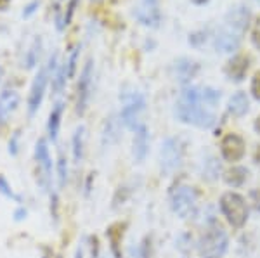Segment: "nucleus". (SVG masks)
Listing matches in <instances>:
<instances>
[{
  "label": "nucleus",
  "instance_id": "obj_13",
  "mask_svg": "<svg viewBox=\"0 0 260 258\" xmlns=\"http://www.w3.org/2000/svg\"><path fill=\"white\" fill-rule=\"evenodd\" d=\"M220 151L224 160L228 161H240L245 156V140L238 134H228L222 139Z\"/></svg>",
  "mask_w": 260,
  "mask_h": 258
},
{
  "label": "nucleus",
  "instance_id": "obj_40",
  "mask_svg": "<svg viewBox=\"0 0 260 258\" xmlns=\"http://www.w3.org/2000/svg\"><path fill=\"white\" fill-rule=\"evenodd\" d=\"M2 78H4V66L0 64V82H2Z\"/></svg>",
  "mask_w": 260,
  "mask_h": 258
},
{
  "label": "nucleus",
  "instance_id": "obj_7",
  "mask_svg": "<svg viewBox=\"0 0 260 258\" xmlns=\"http://www.w3.org/2000/svg\"><path fill=\"white\" fill-rule=\"evenodd\" d=\"M172 210L180 218H189L196 210V193L191 187L180 186L172 193Z\"/></svg>",
  "mask_w": 260,
  "mask_h": 258
},
{
  "label": "nucleus",
  "instance_id": "obj_41",
  "mask_svg": "<svg viewBox=\"0 0 260 258\" xmlns=\"http://www.w3.org/2000/svg\"><path fill=\"white\" fill-rule=\"evenodd\" d=\"M255 158H257V161H260V145H258L257 153H255Z\"/></svg>",
  "mask_w": 260,
  "mask_h": 258
},
{
  "label": "nucleus",
  "instance_id": "obj_11",
  "mask_svg": "<svg viewBox=\"0 0 260 258\" xmlns=\"http://www.w3.org/2000/svg\"><path fill=\"white\" fill-rule=\"evenodd\" d=\"M182 160V145L177 139H167L161 144V168L165 172H174Z\"/></svg>",
  "mask_w": 260,
  "mask_h": 258
},
{
  "label": "nucleus",
  "instance_id": "obj_36",
  "mask_svg": "<svg viewBox=\"0 0 260 258\" xmlns=\"http://www.w3.org/2000/svg\"><path fill=\"white\" fill-rule=\"evenodd\" d=\"M50 213H52L54 220H57V196H52V205H50Z\"/></svg>",
  "mask_w": 260,
  "mask_h": 258
},
{
  "label": "nucleus",
  "instance_id": "obj_10",
  "mask_svg": "<svg viewBox=\"0 0 260 258\" xmlns=\"http://www.w3.org/2000/svg\"><path fill=\"white\" fill-rule=\"evenodd\" d=\"M21 94L16 89H6L0 92V128L9 125L11 118L19 109Z\"/></svg>",
  "mask_w": 260,
  "mask_h": 258
},
{
  "label": "nucleus",
  "instance_id": "obj_12",
  "mask_svg": "<svg viewBox=\"0 0 260 258\" xmlns=\"http://www.w3.org/2000/svg\"><path fill=\"white\" fill-rule=\"evenodd\" d=\"M248 23H250V9L245 6L233 7V9L225 14V19H224V26L241 36H243V33L246 31V28H248Z\"/></svg>",
  "mask_w": 260,
  "mask_h": 258
},
{
  "label": "nucleus",
  "instance_id": "obj_18",
  "mask_svg": "<svg viewBox=\"0 0 260 258\" xmlns=\"http://www.w3.org/2000/svg\"><path fill=\"white\" fill-rule=\"evenodd\" d=\"M62 113H64V104H62V102L54 104V107L50 109V113H49V120H47V135H49V140H52V142H56V140H57V135H59Z\"/></svg>",
  "mask_w": 260,
  "mask_h": 258
},
{
  "label": "nucleus",
  "instance_id": "obj_6",
  "mask_svg": "<svg viewBox=\"0 0 260 258\" xmlns=\"http://www.w3.org/2000/svg\"><path fill=\"white\" fill-rule=\"evenodd\" d=\"M49 78H50V75L47 71V66H42L39 69V73L35 75V78H33L31 87H30V94H28V102H26L28 116H30V118H33V116L39 113L42 102H44Z\"/></svg>",
  "mask_w": 260,
  "mask_h": 258
},
{
  "label": "nucleus",
  "instance_id": "obj_28",
  "mask_svg": "<svg viewBox=\"0 0 260 258\" xmlns=\"http://www.w3.org/2000/svg\"><path fill=\"white\" fill-rule=\"evenodd\" d=\"M0 194L9 199H14V201L21 203V198L18 196V194L14 193V189H12V186L9 184V180H7L4 175H0Z\"/></svg>",
  "mask_w": 260,
  "mask_h": 258
},
{
  "label": "nucleus",
  "instance_id": "obj_8",
  "mask_svg": "<svg viewBox=\"0 0 260 258\" xmlns=\"http://www.w3.org/2000/svg\"><path fill=\"white\" fill-rule=\"evenodd\" d=\"M92 78H94V62L92 59H87L80 73V80L77 85V115H83L89 106L90 90H92Z\"/></svg>",
  "mask_w": 260,
  "mask_h": 258
},
{
  "label": "nucleus",
  "instance_id": "obj_37",
  "mask_svg": "<svg viewBox=\"0 0 260 258\" xmlns=\"http://www.w3.org/2000/svg\"><path fill=\"white\" fill-rule=\"evenodd\" d=\"M75 258H83V249L82 248L77 249V253H75Z\"/></svg>",
  "mask_w": 260,
  "mask_h": 258
},
{
  "label": "nucleus",
  "instance_id": "obj_2",
  "mask_svg": "<svg viewBox=\"0 0 260 258\" xmlns=\"http://www.w3.org/2000/svg\"><path fill=\"white\" fill-rule=\"evenodd\" d=\"M35 163H37V182L44 191L52 187V156H50L49 142L45 137H40L35 144Z\"/></svg>",
  "mask_w": 260,
  "mask_h": 258
},
{
  "label": "nucleus",
  "instance_id": "obj_22",
  "mask_svg": "<svg viewBox=\"0 0 260 258\" xmlns=\"http://www.w3.org/2000/svg\"><path fill=\"white\" fill-rule=\"evenodd\" d=\"M246 177H248V170L243 168V166H234V168H231L225 172L224 180L233 187H240L245 184Z\"/></svg>",
  "mask_w": 260,
  "mask_h": 258
},
{
  "label": "nucleus",
  "instance_id": "obj_27",
  "mask_svg": "<svg viewBox=\"0 0 260 258\" xmlns=\"http://www.w3.org/2000/svg\"><path fill=\"white\" fill-rule=\"evenodd\" d=\"M78 56H80V45L73 49L68 56V61L66 62V69H68V78H73L75 77V71H77V62H78Z\"/></svg>",
  "mask_w": 260,
  "mask_h": 258
},
{
  "label": "nucleus",
  "instance_id": "obj_42",
  "mask_svg": "<svg viewBox=\"0 0 260 258\" xmlns=\"http://www.w3.org/2000/svg\"><path fill=\"white\" fill-rule=\"evenodd\" d=\"M90 2H101V0H90Z\"/></svg>",
  "mask_w": 260,
  "mask_h": 258
},
{
  "label": "nucleus",
  "instance_id": "obj_30",
  "mask_svg": "<svg viewBox=\"0 0 260 258\" xmlns=\"http://www.w3.org/2000/svg\"><path fill=\"white\" fill-rule=\"evenodd\" d=\"M19 137H21L19 132H14V134L11 135V139H9V155L11 156H18V153H19Z\"/></svg>",
  "mask_w": 260,
  "mask_h": 258
},
{
  "label": "nucleus",
  "instance_id": "obj_5",
  "mask_svg": "<svg viewBox=\"0 0 260 258\" xmlns=\"http://www.w3.org/2000/svg\"><path fill=\"white\" fill-rule=\"evenodd\" d=\"M144 107H146V101L139 92L123 94V97H121L120 118L125 127L130 128V130H136L141 125L139 118H141V113L144 111Z\"/></svg>",
  "mask_w": 260,
  "mask_h": 258
},
{
  "label": "nucleus",
  "instance_id": "obj_23",
  "mask_svg": "<svg viewBox=\"0 0 260 258\" xmlns=\"http://www.w3.org/2000/svg\"><path fill=\"white\" fill-rule=\"evenodd\" d=\"M50 78H52V92L56 95H59L62 92V89H64L66 80H68V69H66V62H62V64L57 66V69L50 75Z\"/></svg>",
  "mask_w": 260,
  "mask_h": 258
},
{
  "label": "nucleus",
  "instance_id": "obj_1",
  "mask_svg": "<svg viewBox=\"0 0 260 258\" xmlns=\"http://www.w3.org/2000/svg\"><path fill=\"white\" fill-rule=\"evenodd\" d=\"M220 95L213 89H200V87H186L180 94L175 107L179 120L184 123L196 125L200 128H210L215 125L213 107L219 102Z\"/></svg>",
  "mask_w": 260,
  "mask_h": 258
},
{
  "label": "nucleus",
  "instance_id": "obj_38",
  "mask_svg": "<svg viewBox=\"0 0 260 258\" xmlns=\"http://www.w3.org/2000/svg\"><path fill=\"white\" fill-rule=\"evenodd\" d=\"M192 4H196V6H203V4H207L208 0H191Z\"/></svg>",
  "mask_w": 260,
  "mask_h": 258
},
{
  "label": "nucleus",
  "instance_id": "obj_34",
  "mask_svg": "<svg viewBox=\"0 0 260 258\" xmlns=\"http://www.w3.org/2000/svg\"><path fill=\"white\" fill-rule=\"evenodd\" d=\"M28 217V210L24 206H18L14 210V220L16 222H23V220H26Z\"/></svg>",
  "mask_w": 260,
  "mask_h": 258
},
{
  "label": "nucleus",
  "instance_id": "obj_35",
  "mask_svg": "<svg viewBox=\"0 0 260 258\" xmlns=\"http://www.w3.org/2000/svg\"><path fill=\"white\" fill-rule=\"evenodd\" d=\"M250 199H251V203H253V208H255V210L260 211V189L251 191Z\"/></svg>",
  "mask_w": 260,
  "mask_h": 258
},
{
  "label": "nucleus",
  "instance_id": "obj_39",
  "mask_svg": "<svg viewBox=\"0 0 260 258\" xmlns=\"http://www.w3.org/2000/svg\"><path fill=\"white\" fill-rule=\"evenodd\" d=\"M255 130H257L258 134H260V116L257 118V122H255Z\"/></svg>",
  "mask_w": 260,
  "mask_h": 258
},
{
  "label": "nucleus",
  "instance_id": "obj_43",
  "mask_svg": "<svg viewBox=\"0 0 260 258\" xmlns=\"http://www.w3.org/2000/svg\"><path fill=\"white\" fill-rule=\"evenodd\" d=\"M257 2H260V0H257Z\"/></svg>",
  "mask_w": 260,
  "mask_h": 258
},
{
  "label": "nucleus",
  "instance_id": "obj_19",
  "mask_svg": "<svg viewBox=\"0 0 260 258\" xmlns=\"http://www.w3.org/2000/svg\"><path fill=\"white\" fill-rule=\"evenodd\" d=\"M174 69H175V78H177L179 82L186 83V82H189L191 78H194V75L198 73L200 66H198V62L187 59V57H182V59H179L175 62Z\"/></svg>",
  "mask_w": 260,
  "mask_h": 258
},
{
  "label": "nucleus",
  "instance_id": "obj_33",
  "mask_svg": "<svg viewBox=\"0 0 260 258\" xmlns=\"http://www.w3.org/2000/svg\"><path fill=\"white\" fill-rule=\"evenodd\" d=\"M251 94H253L255 99L260 101V71L255 73L253 80H251Z\"/></svg>",
  "mask_w": 260,
  "mask_h": 258
},
{
  "label": "nucleus",
  "instance_id": "obj_4",
  "mask_svg": "<svg viewBox=\"0 0 260 258\" xmlns=\"http://www.w3.org/2000/svg\"><path fill=\"white\" fill-rule=\"evenodd\" d=\"M220 208H222V213L225 215L228 222L233 227L240 229L245 226L246 218H248V208H246L245 199L240 194L225 193L220 198Z\"/></svg>",
  "mask_w": 260,
  "mask_h": 258
},
{
  "label": "nucleus",
  "instance_id": "obj_9",
  "mask_svg": "<svg viewBox=\"0 0 260 258\" xmlns=\"http://www.w3.org/2000/svg\"><path fill=\"white\" fill-rule=\"evenodd\" d=\"M134 18H136L142 26L156 28L161 21V12L158 0H141V4L134 11Z\"/></svg>",
  "mask_w": 260,
  "mask_h": 258
},
{
  "label": "nucleus",
  "instance_id": "obj_14",
  "mask_svg": "<svg viewBox=\"0 0 260 258\" xmlns=\"http://www.w3.org/2000/svg\"><path fill=\"white\" fill-rule=\"evenodd\" d=\"M241 42V35H238V33H234L233 30H229V28L222 26L219 33H217L215 36V49L219 52H233L238 49V45H240Z\"/></svg>",
  "mask_w": 260,
  "mask_h": 258
},
{
  "label": "nucleus",
  "instance_id": "obj_24",
  "mask_svg": "<svg viewBox=\"0 0 260 258\" xmlns=\"http://www.w3.org/2000/svg\"><path fill=\"white\" fill-rule=\"evenodd\" d=\"M116 139H118V123H116L115 116H111L106 122V128H104V134H103V144L111 145Z\"/></svg>",
  "mask_w": 260,
  "mask_h": 258
},
{
  "label": "nucleus",
  "instance_id": "obj_3",
  "mask_svg": "<svg viewBox=\"0 0 260 258\" xmlns=\"http://www.w3.org/2000/svg\"><path fill=\"white\" fill-rule=\"evenodd\" d=\"M228 249V234L220 226H212L200 241V255L203 258H222Z\"/></svg>",
  "mask_w": 260,
  "mask_h": 258
},
{
  "label": "nucleus",
  "instance_id": "obj_15",
  "mask_svg": "<svg viewBox=\"0 0 260 258\" xmlns=\"http://www.w3.org/2000/svg\"><path fill=\"white\" fill-rule=\"evenodd\" d=\"M134 132H136V134H134L132 153H134V158H136L137 163H142V161H144V158H146V155H148V145H149L148 127L141 123Z\"/></svg>",
  "mask_w": 260,
  "mask_h": 258
},
{
  "label": "nucleus",
  "instance_id": "obj_32",
  "mask_svg": "<svg viewBox=\"0 0 260 258\" xmlns=\"http://www.w3.org/2000/svg\"><path fill=\"white\" fill-rule=\"evenodd\" d=\"M251 42H253L255 47L260 49V18L253 24V30H251Z\"/></svg>",
  "mask_w": 260,
  "mask_h": 258
},
{
  "label": "nucleus",
  "instance_id": "obj_29",
  "mask_svg": "<svg viewBox=\"0 0 260 258\" xmlns=\"http://www.w3.org/2000/svg\"><path fill=\"white\" fill-rule=\"evenodd\" d=\"M77 4H78V0H70L68 7H66V11H64V16H62V23H64V26H68V24L71 23V19H73Z\"/></svg>",
  "mask_w": 260,
  "mask_h": 258
},
{
  "label": "nucleus",
  "instance_id": "obj_25",
  "mask_svg": "<svg viewBox=\"0 0 260 258\" xmlns=\"http://www.w3.org/2000/svg\"><path fill=\"white\" fill-rule=\"evenodd\" d=\"M121 229H123V227H121L120 224H116V226L110 227V231H108V236H110V239H111L113 253H115V256H116V258H120L118 243H120V239H121V234H123V231H121Z\"/></svg>",
  "mask_w": 260,
  "mask_h": 258
},
{
  "label": "nucleus",
  "instance_id": "obj_26",
  "mask_svg": "<svg viewBox=\"0 0 260 258\" xmlns=\"http://www.w3.org/2000/svg\"><path fill=\"white\" fill-rule=\"evenodd\" d=\"M66 182H68V161L61 155L59 160H57V184L62 189L66 186Z\"/></svg>",
  "mask_w": 260,
  "mask_h": 258
},
{
  "label": "nucleus",
  "instance_id": "obj_20",
  "mask_svg": "<svg viewBox=\"0 0 260 258\" xmlns=\"http://www.w3.org/2000/svg\"><path fill=\"white\" fill-rule=\"evenodd\" d=\"M85 127L83 125H78L75 128V134L71 137V153H73V161L75 163H80L83 160V151H85Z\"/></svg>",
  "mask_w": 260,
  "mask_h": 258
},
{
  "label": "nucleus",
  "instance_id": "obj_31",
  "mask_svg": "<svg viewBox=\"0 0 260 258\" xmlns=\"http://www.w3.org/2000/svg\"><path fill=\"white\" fill-rule=\"evenodd\" d=\"M39 7H40V2H39V0H31V2L28 4L26 7H24V11H23V14H21V16H23L24 19L31 18V16L35 14L37 11H39Z\"/></svg>",
  "mask_w": 260,
  "mask_h": 258
},
{
  "label": "nucleus",
  "instance_id": "obj_16",
  "mask_svg": "<svg viewBox=\"0 0 260 258\" xmlns=\"http://www.w3.org/2000/svg\"><path fill=\"white\" fill-rule=\"evenodd\" d=\"M42 49H44V39L40 35H37L35 39L31 40L30 47L26 49L23 56V61H21V68L24 69H35L39 66L40 56H42Z\"/></svg>",
  "mask_w": 260,
  "mask_h": 258
},
{
  "label": "nucleus",
  "instance_id": "obj_21",
  "mask_svg": "<svg viewBox=\"0 0 260 258\" xmlns=\"http://www.w3.org/2000/svg\"><path fill=\"white\" fill-rule=\"evenodd\" d=\"M248 97L245 92H238L229 99V113L233 116H243L248 111Z\"/></svg>",
  "mask_w": 260,
  "mask_h": 258
},
{
  "label": "nucleus",
  "instance_id": "obj_17",
  "mask_svg": "<svg viewBox=\"0 0 260 258\" xmlns=\"http://www.w3.org/2000/svg\"><path fill=\"white\" fill-rule=\"evenodd\" d=\"M248 68H250V59H248V57L236 56V57H233V59L228 62V66H225V75H228L231 80L241 82L243 78H245L246 71H248Z\"/></svg>",
  "mask_w": 260,
  "mask_h": 258
}]
</instances>
